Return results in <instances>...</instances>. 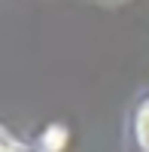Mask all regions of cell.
<instances>
[{"label": "cell", "instance_id": "cell-1", "mask_svg": "<svg viewBox=\"0 0 149 152\" xmlns=\"http://www.w3.org/2000/svg\"><path fill=\"white\" fill-rule=\"evenodd\" d=\"M137 137H140V143L149 149V100L143 104L140 116H137Z\"/></svg>", "mask_w": 149, "mask_h": 152}, {"label": "cell", "instance_id": "cell-2", "mask_svg": "<svg viewBox=\"0 0 149 152\" xmlns=\"http://www.w3.org/2000/svg\"><path fill=\"white\" fill-rule=\"evenodd\" d=\"M0 152H15V149H12V146H6L3 140H0Z\"/></svg>", "mask_w": 149, "mask_h": 152}]
</instances>
